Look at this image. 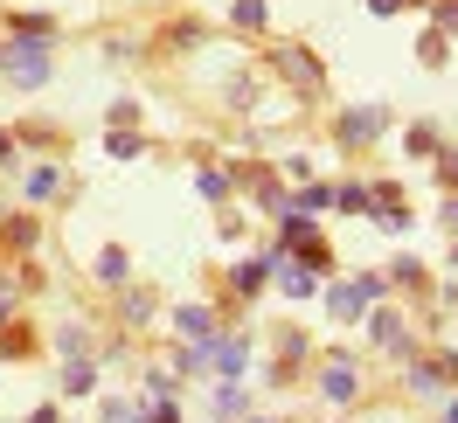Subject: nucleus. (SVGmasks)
I'll return each mask as SVG.
<instances>
[{
	"mask_svg": "<svg viewBox=\"0 0 458 423\" xmlns=\"http://www.w3.org/2000/svg\"><path fill=\"white\" fill-rule=\"evenodd\" d=\"M49 70H56V63H49V42H21V35L0 42V77H7V84L42 90V84H49Z\"/></svg>",
	"mask_w": 458,
	"mask_h": 423,
	"instance_id": "nucleus-1",
	"label": "nucleus"
},
{
	"mask_svg": "<svg viewBox=\"0 0 458 423\" xmlns=\"http://www.w3.org/2000/svg\"><path fill=\"white\" fill-rule=\"evenodd\" d=\"M369 340H375V347H389L396 361H410V354H417V347H410V334H403V319H396V312H369Z\"/></svg>",
	"mask_w": 458,
	"mask_h": 423,
	"instance_id": "nucleus-2",
	"label": "nucleus"
},
{
	"mask_svg": "<svg viewBox=\"0 0 458 423\" xmlns=\"http://www.w3.org/2000/svg\"><path fill=\"white\" fill-rule=\"evenodd\" d=\"M271 70H285V77H292L299 90H319V77H327V70H319V63L306 56V49H271Z\"/></svg>",
	"mask_w": 458,
	"mask_h": 423,
	"instance_id": "nucleus-3",
	"label": "nucleus"
},
{
	"mask_svg": "<svg viewBox=\"0 0 458 423\" xmlns=\"http://www.w3.org/2000/svg\"><path fill=\"white\" fill-rule=\"evenodd\" d=\"M382 125H389V112H382V105H361V112H347V118H341V140H347V146H369Z\"/></svg>",
	"mask_w": 458,
	"mask_h": 423,
	"instance_id": "nucleus-4",
	"label": "nucleus"
},
{
	"mask_svg": "<svg viewBox=\"0 0 458 423\" xmlns=\"http://www.w3.org/2000/svg\"><path fill=\"white\" fill-rule=\"evenodd\" d=\"M354 389H361V382H354L347 354H334V361H327V375H319V395H327V402H354Z\"/></svg>",
	"mask_w": 458,
	"mask_h": 423,
	"instance_id": "nucleus-5",
	"label": "nucleus"
},
{
	"mask_svg": "<svg viewBox=\"0 0 458 423\" xmlns=\"http://www.w3.org/2000/svg\"><path fill=\"white\" fill-rule=\"evenodd\" d=\"M375 292H382V278H354V284H341V292H334V312H341V319H361V306H369Z\"/></svg>",
	"mask_w": 458,
	"mask_h": 423,
	"instance_id": "nucleus-6",
	"label": "nucleus"
},
{
	"mask_svg": "<svg viewBox=\"0 0 458 423\" xmlns=\"http://www.w3.org/2000/svg\"><path fill=\"white\" fill-rule=\"evenodd\" d=\"M63 188H70V181H63V167H35V173H29V201H56Z\"/></svg>",
	"mask_w": 458,
	"mask_h": 423,
	"instance_id": "nucleus-7",
	"label": "nucleus"
},
{
	"mask_svg": "<svg viewBox=\"0 0 458 423\" xmlns=\"http://www.w3.org/2000/svg\"><path fill=\"white\" fill-rule=\"evenodd\" d=\"M63 389H70V395H90V389H98V368H90V354L63 368Z\"/></svg>",
	"mask_w": 458,
	"mask_h": 423,
	"instance_id": "nucleus-8",
	"label": "nucleus"
},
{
	"mask_svg": "<svg viewBox=\"0 0 458 423\" xmlns=\"http://www.w3.org/2000/svg\"><path fill=\"white\" fill-rule=\"evenodd\" d=\"M98 278H105V284H125V250H98Z\"/></svg>",
	"mask_w": 458,
	"mask_h": 423,
	"instance_id": "nucleus-9",
	"label": "nucleus"
},
{
	"mask_svg": "<svg viewBox=\"0 0 458 423\" xmlns=\"http://www.w3.org/2000/svg\"><path fill=\"white\" fill-rule=\"evenodd\" d=\"M264 278H271V264H264V257H258V264H236V292H258Z\"/></svg>",
	"mask_w": 458,
	"mask_h": 423,
	"instance_id": "nucleus-10",
	"label": "nucleus"
},
{
	"mask_svg": "<svg viewBox=\"0 0 458 423\" xmlns=\"http://www.w3.org/2000/svg\"><path fill=\"white\" fill-rule=\"evenodd\" d=\"M195 188H201V195H208V201H223V195H229V173L201 167V173H195Z\"/></svg>",
	"mask_w": 458,
	"mask_h": 423,
	"instance_id": "nucleus-11",
	"label": "nucleus"
},
{
	"mask_svg": "<svg viewBox=\"0 0 458 423\" xmlns=\"http://www.w3.org/2000/svg\"><path fill=\"white\" fill-rule=\"evenodd\" d=\"M181 334L208 340V306H181Z\"/></svg>",
	"mask_w": 458,
	"mask_h": 423,
	"instance_id": "nucleus-12",
	"label": "nucleus"
},
{
	"mask_svg": "<svg viewBox=\"0 0 458 423\" xmlns=\"http://www.w3.org/2000/svg\"><path fill=\"white\" fill-rule=\"evenodd\" d=\"M216 417H243V389H236V382L216 389Z\"/></svg>",
	"mask_w": 458,
	"mask_h": 423,
	"instance_id": "nucleus-13",
	"label": "nucleus"
},
{
	"mask_svg": "<svg viewBox=\"0 0 458 423\" xmlns=\"http://www.w3.org/2000/svg\"><path fill=\"white\" fill-rule=\"evenodd\" d=\"M334 201H341V208H375V195H369V188H361V181H347V188H341V195H334Z\"/></svg>",
	"mask_w": 458,
	"mask_h": 423,
	"instance_id": "nucleus-14",
	"label": "nucleus"
},
{
	"mask_svg": "<svg viewBox=\"0 0 458 423\" xmlns=\"http://www.w3.org/2000/svg\"><path fill=\"white\" fill-rule=\"evenodd\" d=\"M236 29H264V0H236Z\"/></svg>",
	"mask_w": 458,
	"mask_h": 423,
	"instance_id": "nucleus-15",
	"label": "nucleus"
},
{
	"mask_svg": "<svg viewBox=\"0 0 458 423\" xmlns=\"http://www.w3.org/2000/svg\"><path fill=\"white\" fill-rule=\"evenodd\" d=\"M7 243H14V250H29V243H35V223H29V216H14V223H7Z\"/></svg>",
	"mask_w": 458,
	"mask_h": 423,
	"instance_id": "nucleus-16",
	"label": "nucleus"
},
{
	"mask_svg": "<svg viewBox=\"0 0 458 423\" xmlns=\"http://www.w3.org/2000/svg\"><path fill=\"white\" fill-rule=\"evenodd\" d=\"M437 173H445V181H458V153H445V160H437Z\"/></svg>",
	"mask_w": 458,
	"mask_h": 423,
	"instance_id": "nucleus-17",
	"label": "nucleus"
},
{
	"mask_svg": "<svg viewBox=\"0 0 458 423\" xmlns=\"http://www.w3.org/2000/svg\"><path fill=\"white\" fill-rule=\"evenodd\" d=\"M375 14H396V7H410V0H369Z\"/></svg>",
	"mask_w": 458,
	"mask_h": 423,
	"instance_id": "nucleus-18",
	"label": "nucleus"
},
{
	"mask_svg": "<svg viewBox=\"0 0 458 423\" xmlns=\"http://www.w3.org/2000/svg\"><path fill=\"white\" fill-rule=\"evenodd\" d=\"M29 423H56V410H49V402H42V410H35V417Z\"/></svg>",
	"mask_w": 458,
	"mask_h": 423,
	"instance_id": "nucleus-19",
	"label": "nucleus"
},
{
	"mask_svg": "<svg viewBox=\"0 0 458 423\" xmlns=\"http://www.w3.org/2000/svg\"><path fill=\"white\" fill-rule=\"evenodd\" d=\"M7 312H14V299H7V284H0V319H7Z\"/></svg>",
	"mask_w": 458,
	"mask_h": 423,
	"instance_id": "nucleus-20",
	"label": "nucleus"
},
{
	"mask_svg": "<svg viewBox=\"0 0 458 423\" xmlns=\"http://www.w3.org/2000/svg\"><path fill=\"white\" fill-rule=\"evenodd\" d=\"M445 223H452V229H458V201H445Z\"/></svg>",
	"mask_w": 458,
	"mask_h": 423,
	"instance_id": "nucleus-21",
	"label": "nucleus"
},
{
	"mask_svg": "<svg viewBox=\"0 0 458 423\" xmlns=\"http://www.w3.org/2000/svg\"><path fill=\"white\" fill-rule=\"evenodd\" d=\"M250 423H271V417H250Z\"/></svg>",
	"mask_w": 458,
	"mask_h": 423,
	"instance_id": "nucleus-22",
	"label": "nucleus"
}]
</instances>
